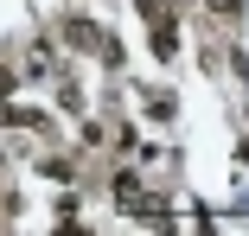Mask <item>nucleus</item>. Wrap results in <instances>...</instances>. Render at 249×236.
Segmentation results:
<instances>
[{"mask_svg":"<svg viewBox=\"0 0 249 236\" xmlns=\"http://www.w3.org/2000/svg\"><path fill=\"white\" fill-rule=\"evenodd\" d=\"M211 7H217V13H230V7H236V0H211Z\"/></svg>","mask_w":249,"mask_h":236,"instance_id":"f257e3e1","label":"nucleus"}]
</instances>
